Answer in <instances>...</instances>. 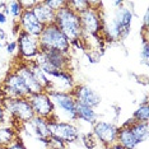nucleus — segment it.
I'll use <instances>...</instances> for the list:
<instances>
[{
  "instance_id": "nucleus-24",
  "label": "nucleus",
  "mask_w": 149,
  "mask_h": 149,
  "mask_svg": "<svg viewBox=\"0 0 149 149\" xmlns=\"http://www.w3.org/2000/svg\"><path fill=\"white\" fill-rule=\"evenodd\" d=\"M134 121H138V123H147L149 121V106H148V97L144 98V101L139 104V107L134 111L133 115Z\"/></svg>"
},
{
  "instance_id": "nucleus-35",
  "label": "nucleus",
  "mask_w": 149,
  "mask_h": 149,
  "mask_svg": "<svg viewBox=\"0 0 149 149\" xmlns=\"http://www.w3.org/2000/svg\"><path fill=\"white\" fill-rule=\"evenodd\" d=\"M148 22H149V13H148V10H145V13H144V18H143L144 31H148Z\"/></svg>"
},
{
  "instance_id": "nucleus-17",
  "label": "nucleus",
  "mask_w": 149,
  "mask_h": 149,
  "mask_svg": "<svg viewBox=\"0 0 149 149\" xmlns=\"http://www.w3.org/2000/svg\"><path fill=\"white\" fill-rule=\"evenodd\" d=\"M133 10L126 6H120V8H115L112 19L117 24V27L123 32V38H126L130 33L131 29V22H133Z\"/></svg>"
},
{
  "instance_id": "nucleus-15",
  "label": "nucleus",
  "mask_w": 149,
  "mask_h": 149,
  "mask_svg": "<svg viewBox=\"0 0 149 149\" xmlns=\"http://www.w3.org/2000/svg\"><path fill=\"white\" fill-rule=\"evenodd\" d=\"M27 126L29 127V134H32L36 139H38L40 141L47 144L49 143V139L51 136L50 133V127H49V120L40 116H33L31 121H28Z\"/></svg>"
},
{
  "instance_id": "nucleus-33",
  "label": "nucleus",
  "mask_w": 149,
  "mask_h": 149,
  "mask_svg": "<svg viewBox=\"0 0 149 149\" xmlns=\"http://www.w3.org/2000/svg\"><path fill=\"white\" fill-rule=\"evenodd\" d=\"M37 0H21V5L23 6V9L24 10H32V8L36 5Z\"/></svg>"
},
{
  "instance_id": "nucleus-7",
  "label": "nucleus",
  "mask_w": 149,
  "mask_h": 149,
  "mask_svg": "<svg viewBox=\"0 0 149 149\" xmlns=\"http://www.w3.org/2000/svg\"><path fill=\"white\" fill-rule=\"evenodd\" d=\"M27 98H28V102L31 104L35 116H40L47 120L55 116V106L47 92L31 94Z\"/></svg>"
},
{
  "instance_id": "nucleus-39",
  "label": "nucleus",
  "mask_w": 149,
  "mask_h": 149,
  "mask_svg": "<svg viewBox=\"0 0 149 149\" xmlns=\"http://www.w3.org/2000/svg\"><path fill=\"white\" fill-rule=\"evenodd\" d=\"M1 47H3V42L0 41V49H1Z\"/></svg>"
},
{
  "instance_id": "nucleus-13",
  "label": "nucleus",
  "mask_w": 149,
  "mask_h": 149,
  "mask_svg": "<svg viewBox=\"0 0 149 149\" xmlns=\"http://www.w3.org/2000/svg\"><path fill=\"white\" fill-rule=\"evenodd\" d=\"M21 31L28 33L29 36H33L38 38L40 35L43 31V26L38 22V19L35 17L32 10H23L21 18L17 21Z\"/></svg>"
},
{
  "instance_id": "nucleus-32",
  "label": "nucleus",
  "mask_w": 149,
  "mask_h": 149,
  "mask_svg": "<svg viewBox=\"0 0 149 149\" xmlns=\"http://www.w3.org/2000/svg\"><path fill=\"white\" fill-rule=\"evenodd\" d=\"M17 49H18V45H17L15 40H13V41H6V43H5V51L8 54H13Z\"/></svg>"
},
{
  "instance_id": "nucleus-8",
  "label": "nucleus",
  "mask_w": 149,
  "mask_h": 149,
  "mask_svg": "<svg viewBox=\"0 0 149 149\" xmlns=\"http://www.w3.org/2000/svg\"><path fill=\"white\" fill-rule=\"evenodd\" d=\"M17 45H18L19 59L22 61H32L40 54V43L38 38L33 36H29L28 33L21 31L17 36Z\"/></svg>"
},
{
  "instance_id": "nucleus-27",
  "label": "nucleus",
  "mask_w": 149,
  "mask_h": 149,
  "mask_svg": "<svg viewBox=\"0 0 149 149\" xmlns=\"http://www.w3.org/2000/svg\"><path fill=\"white\" fill-rule=\"evenodd\" d=\"M80 140H82V145L84 149H96L98 145V141L96 140V138L93 136L92 133L88 134H80Z\"/></svg>"
},
{
  "instance_id": "nucleus-31",
  "label": "nucleus",
  "mask_w": 149,
  "mask_h": 149,
  "mask_svg": "<svg viewBox=\"0 0 149 149\" xmlns=\"http://www.w3.org/2000/svg\"><path fill=\"white\" fill-rule=\"evenodd\" d=\"M6 149H27V147L24 145V143L22 141V139L18 136L12 144H9L8 147H6Z\"/></svg>"
},
{
  "instance_id": "nucleus-14",
  "label": "nucleus",
  "mask_w": 149,
  "mask_h": 149,
  "mask_svg": "<svg viewBox=\"0 0 149 149\" xmlns=\"http://www.w3.org/2000/svg\"><path fill=\"white\" fill-rule=\"evenodd\" d=\"M14 72L18 74L19 77H21V79L23 80V83H24L26 88L28 89V93L29 96L31 94H36V93H41L43 92L42 88L38 86V83L36 82L35 77H33V74L31 72V69H29L28 64H27L26 61H19L18 64H15L14 66Z\"/></svg>"
},
{
  "instance_id": "nucleus-40",
  "label": "nucleus",
  "mask_w": 149,
  "mask_h": 149,
  "mask_svg": "<svg viewBox=\"0 0 149 149\" xmlns=\"http://www.w3.org/2000/svg\"><path fill=\"white\" fill-rule=\"evenodd\" d=\"M0 149H6V147H0Z\"/></svg>"
},
{
  "instance_id": "nucleus-1",
  "label": "nucleus",
  "mask_w": 149,
  "mask_h": 149,
  "mask_svg": "<svg viewBox=\"0 0 149 149\" xmlns=\"http://www.w3.org/2000/svg\"><path fill=\"white\" fill-rule=\"evenodd\" d=\"M101 6H102V3L91 1V8L79 14L80 27H82L83 32L82 38H87V37H97L98 38L102 35L103 14L102 9H100Z\"/></svg>"
},
{
  "instance_id": "nucleus-3",
  "label": "nucleus",
  "mask_w": 149,
  "mask_h": 149,
  "mask_svg": "<svg viewBox=\"0 0 149 149\" xmlns=\"http://www.w3.org/2000/svg\"><path fill=\"white\" fill-rule=\"evenodd\" d=\"M38 43L40 49L56 50V51L70 55L72 47H70L69 40L64 36V33L55 24L43 27V31L38 37Z\"/></svg>"
},
{
  "instance_id": "nucleus-37",
  "label": "nucleus",
  "mask_w": 149,
  "mask_h": 149,
  "mask_svg": "<svg viewBox=\"0 0 149 149\" xmlns=\"http://www.w3.org/2000/svg\"><path fill=\"white\" fill-rule=\"evenodd\" d=\"M3 40H6V32L3 27H0V41H3Z\"/></svg>"
},
{
  "instance_id": "nucleus-36",
  "label": "nucleus",
  "mask_w": 149,
  "mask_h": 149,
  "mask_svg": "<svg viewBox=\"0 0 149 149\" xmlns=\"http://www.w3.org/2000/svg\"><path fill=\"white\" fill-rule=\"evenodd\" d=\"M8 22V17L4 15V13L0 10V24H5Z\"/></svg>"
},
{
  "instance_id": "nucleus-19",
  "label": "nucleus",
  "mask_w": 149,
  "mask_h": 149,
  "mask_svg": "<svg viewBox=\"0 0 149 149\" xmlns=\"http://www.w3.org/2000/svg\"><path fill=\"white\" fill-rule=\"evenodd\" d=\"M116 143L120 144L124 149H136V147L139 145L136 139L131 133L130 126H123V125L117 130Z\"/></svg>"
},
{
  "instance_id": "nucleus-29",
  "label": "nucleus",
  "mask_w": 149,
  "mask_h": 149,
  "mask_svg": "<svg viewBox=\"0 0 149 149\" xmlns=\"http://www.w3.org/2000/svg\"><path fill=\"white\" fill-rule=\"evenodd\" d=\"M43 1H45L46 5H49L55 13L66 6V0H43Z\"/></svg>"
},
{
  "instance_id": "nucleus-12",
  "label": "nucleus",
  "mask_w": 149,
  "mask_h": 149,
  "mask_svg": "<svg viewBox=\"0 0 149 149\" xmlns=\"http://www.w3.org/2000/svg\"><path fill=\"white\" fill-rule=\"evenodd\" d=\"M51 80V91H59V92H72L75 87L72 70H55L49 77Z\"/></svg>"
},
{
  "instance_id": "nucleus-23",
  "label": "nucleus",
  "mask_w": 149,
  "mask_h": 149,
  "mask_svg": "<svg viewBox=\"0 0 149 149\" xmlns=\"http://www.w3.org/2000/svg\"><path fill=\"white\" fill-rule=\"evenodd\" d=\"M130 130L133 135L136 139L138 144L144 143L148 139V124L147 123H138V121H133V124L130 125Z\"/></svg>"
},
{
  "instance_id": "nucleus-18",
  "label": "nucleus",
  "mask_w": 149,
  "mask_h": 149,
  "mask_svg": "<svg viewBox=\"0 0 149 149\" xmlns=\"http://www.w3.org/2000/svg\"><path fill=\"white\" fill-rule=\"evenodd\" d=\"M32 13L43 27L54 24L55 22V12L49 5H46L43 0H37L36 5L32 8Z\"/></svg>"
},
{
  "instance_id": "nucleus-26",
  "label": "nucleus",
  "mask_w": 149,
  "mask_h": 149,
  "mask_svg": "<svg viewBox=\"0 0 149 149\" xmlns=\"http://www.w3.org/2000/svg\"><path fill=\"white\" fill-rule=\"evenodd\" d=\"M6 4H8V9H9V15H12L14 18V21L17 22L21 18L22 13L24 10L23 6L21 5V1H9Z\"/></svg>"
},
{
  "instance_id": "nucleus-38",
  "label": "nucleus",
  "mask_w": 149,
  "mask_h": 149,
  "mask_svg": "<svg viewBox=\"0 0 149 149\" xmlns=\"http://www.w3.org/2000/svg\"><path fill=\"white\" fill-rule=\"evenodd\" d=\"M113 5L116 6V8H120V6H123V5H124V3H123V1H115V3H113Z\"/></svg>"
},
{
  "instance_id": "nucleus-6",
  "label": "nucleus",
  "mask_w": 149,
  "mask_h": 149,
  "mask_svg": "<svg viewBox=\"0 0 149 149\" xmlns=\"http://www.w3.org/2000/svg\"><path fill=\"white\" fill-rule=\"evenodd\" d=\"M49 127L52 136L59 138L66 145L75 144L80 139V130L75 124L57 120L56 116L49 118Z\"/></svg>"
},
{
  "instance_id": "nucleus-30",
  "label": "nucleus",
  "mask_w": 149,
  "mask_h": 149,
  "mask_svg": "<svg viewBox=\"0 0 149 149\" xmlns=\"http://www.w3.org/2000/svg\"><path fill=\"white\" fill-rule=\"evenodd\" d=\"M47 145H49V147H51L52 149H66V144L64 143L63 140H60L59 138L52 136V135L50 136Z\"/></svg>"
},
{
  "instance_id": "nucleus-16",
  "label": "nucleus",
  "mask_w": 149,
  "mask_h": 149,
  "mask_svg": "<svg viewBox=\"0 0 149 149\" xmlns=\"http://www.w3.org/2000/svg\"><path fill=\"white\" fill-rule=\"evenodd\" d=\"M40 52L43 55L46 61L56 70H70V55L56 50L40 49Z\"/></svg>"
},
{
  "instance_id": "nucleus-22",
  "label": "nucleus",
  "mask_w": 149,
  "mask_h": 149,
  "mask_svg": "<svg viewBox=\"0 0 149 149\" xmlns=\"http://www.w3.org/2000/svg\"><path fill=\"white\" fill-rule=\"evenodd\" d=\"M18 138V131L12 125H0V147H8Z\"/></svg>"
},
{
  "instance_id": "nucleus-20",
  "label": "nucleus",
  "mask_w": 149,
  "mask_h": 149,
  "mask_svg": "<svg viewBox=\"0 0 149 149\" xmlns=\"http://www.w3.org/2000/svg\"><path fill=\"white\" fill-rule=\"evenodd\" d=\"M27 64H28V66H29V69H31L33 77H35L36 82L38 83V86L42 88L43 92H50V91H51V88H52L50 78L42 72V69L35 63V60H32V61H28Z\"/></svg>"
},
{
  "instance_id": "nucleus-34",
  "label": "nucleus",
  "mask_w": 149,
  "mask_h": 149,
  "mask_svg": "<svg viewBox=\"0 0 149 149\" xmlns=\"http://www.w3.org/2000/svg\"><path fill=\"white\" fill-rule=\"evenodd\" d=\"M5 117H6L5 108L3 106V101H0V125L5 124Z\"/></svg>"
},
{
  "instance_id": "nucleus-25",
  "label": "nucleus",
  "mask_w": 149,
  "mask_h": 149,
  "mask_svg": "<svg viewBox=\"0 0 149 149\" xmlns=\"http://www.w3.org/2000/svg\"><path fill=\"white\" fill-rule=\"evenodd\" d=\"M66 6L72 9L74 13L80 14L91 8V1L89 0H66Z\"/></svg>"
},
{
  "instance_id": "nucleus-2",
  "label": "nucleus",
  "mask_w": 149,
  "mask_h": 149,
  "mask_svg": "<svg viewBox=\"0 0 149 149\" xmlns=\"http://www.w3.org/2000/svg\"><path fill=\"white\" fill-rule=\"evenodd\" d=\"M54 24L64 33V36L69 40V42L78 38H82L83 36L80 21H79V14L74 13L68 6L60 9L59 12L55 13V22H54Z\"/></svg>"
},
{
  "instance_id": "nucleus-9",
  "label": "nucleus",
  "mask_w": 149,
  "mask_h": 149,
  "mask_svg": "<svg viewBox=\"0 0 149 149\" xmlns=\"http://www.w3.org/2000/svg\"><path fill=\"white\" fill-rule=\"evenodd\" d=\"M92 126H93V130H92L93 136L104 148H108L116 143L117 130H118V126L116 124L111 123V121L98 120Z\"/></svg>"
},
{
  "instance_id": "nucleus-10",
  "label": "nucleus",
  "mask_w": 149,
  "mask_h": 149,
  "mask_svg": "<svg viewBox=\"0 0 149 149\" xmlns=\"http://www.w3.org/2000/svg\"><path fill=\"white\" fill-rule=\"evenodd\" d=\"M3 89L4 98H27L29 96L23 80L14 70H10L5 75L3 80Z\"/></svg>"
},
{
  "instance_id": "nucleus-21",
  "label": "nucleus",
  "mask_w": 149,
  "mask_h": 149,
  "mask_svg": "<svg viewBox=\"0 0 149 149\" xmlns=\"http://www.w3.org/2000/svg\"><path fill=\"white\" fill-rule=\"evenodd\" d=\"M77 120L83 121V123H86V124L94 125L98 121V115L94 108L77 103Z\"/></svg>"
},
{
  "instance_id": "nucleus-11",
  "label": "nucleus",
  "mask_w": 149,
  "mask_h": 149,
  "mask_svg": "<svg viewBox=\"0 0 149 149\" xmlns=\"http://www.w3.org/2000/svg\"><path fill=\"white\" fill-rule=\"evenodd\" d=\"M70 93L75 98L77 103L84 104V106L91 107V108L98 107L101 102H102L101 94L96 89H93L92 87L87 86V84H75L74 89Z\"/></svg>"
},
{
  "instance_id": "nucleus-28",
  "label": "nucleus",
  "mask_w": 149,
  "mask_h": 149,
  "mask_svg": "<svg viewBox=\"0 0 149 149\" xmlns=\"http://www.w3.org/2000/svg\"><path fill=\"white\" fill-rule=\"evenodd\" d=\"M140 59L141 63L144 64L145 66H148V60H149V43H148V37L144 36L143 38V47L140 50Z\"/></svg>"
},
{
  "instance_id": "nucleus-4",
  "label": "nucleus",
  "mask_w": 149,
  "mask_h": 149,
  "mask_svg": "<svg viewBox=\"0 0 149 149\" xmlns=\"http://www.w3.org/2000/svg\"><path fill=\"white\" fill-rule=\"evenodd\" d=\"M47 93L50 94L55 106V116L60 113V116L65 117L68 123L77 121V101L72 93L59 91H50Z\"/></svg>"
},
{
  "instance_id": "nucleus-5",
  "label": "nucleus",
  "mask_w": 149,
  "mask_h": 149,
  "mask_svg": "<svg viewBox=\"0 0 149 149\" xmlns=\"http://www.w3.org/2000/svg\"><path fill=\"white\" fill-rule=\"evenodd\" d=\"M3 106L12 120L18 121L21 125L27 124L35 116L28 98H4Z\"/></svg>"
}]
</instances>
